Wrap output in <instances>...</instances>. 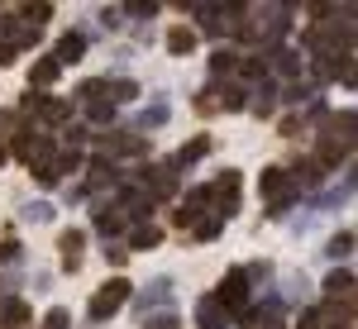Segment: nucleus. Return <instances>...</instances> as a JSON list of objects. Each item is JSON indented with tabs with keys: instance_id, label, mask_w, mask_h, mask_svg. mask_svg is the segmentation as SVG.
<instances>
[{
	"instance_id": "nucleus-6",
	"label": "nucleus",
	"mask_w": 358,
	"mask_h": 329,
	"mask_svg": "<svg viewBox=\"0 0 358 329\" xmlns=\"http://www.w3.org/2000/svg\"><path fill=\"white\" fill-rule=\"evenodd\" d=\"M57 248H62V268H67V272H72V268H77V263H82L86 234H82V229H67V234H62V239H57Z\"/></svg>"
},
{
	"instance_id": "nucleus-23",
	"label": "nucleus",
	"mask_w": 358,
	"mask_h": 329,
	"mask_svg": "<svg viewBox=\"0 0 358 329\" xmlns=\"http://www.w3.org/2000/svg\"><path fill=\"white\" fill-rule=\"evenodd\" d=\"M196 110H201V115H215V110H220V91H201Z\"/></svg>"
},
{
	"instance_id": "nucleus-19",
	"label": "nucleus",
	"mask_w": 358,
	"mask_h": 329,
	"mask_svg": "<svg viewBox=\"0 0 358 329\" xmlns=\"http://www.w3.org/2000/svg\"><path fill=\"white\" fill-rule=\"evenodd\" d=\"M210 67H215V77H224V72H234V67H239V57L229 53V48H220V53L210 57Z\"/></svg>"
},
{
	"instance_id": "nucleus-3",
	"label": "nucleus",
	"mask_w": 358,
	"mask_h": 329,
	"mask_svg": "<svg viewBox=\"0 0 358 329\" xmlns=\"http://www.w3.org/2000/svg\"><path fill=\"white\" fill-rule=\"evenodd\" d=\"M215 305H220V310H244V305H248V272H229V277H224Z\"/></svg>"
},
{
	"instance_id": "nucleus-29",
	"label": "nucleus",
	"mask_w": 358,
	"mask_h": 329,
	"mask_svg": "<svg viewBox=\"0 0 358 329\" xmlns=\"http://www.w3.org/2000/svg\"><path fill=\"white\" fill-rule=\"evenodd\" d=\"M301 329H320V315H315V310H306V315H301Z\"/></svg>"
},
{
	"instance_id": "nucleus-14",
	"label": "nucleus",
	"mask_w": 358,
	"mask_h": 329,
	"mask_svg": "<svg viewBox=\"0 0 358 329\" xmlns=\"http://www.w3.org/2000/svg\"><path fill=\"white\" fill-rule=\"evenodd\" d=\"M196 320H201V329H224V310H220L215 301H201Z\"/></svg>"
},
{
	"instance_id": "nucleus-5",
	"label": "nucleus",
	"mask_w": 358,
	"mask_h": 329,
	"mask_svg": "<svg viewBox=\"0 0 358 329\" xmlns=\"http://www.w3.org/2000/svg\"><path fill=\"white\" fill-rule=\"evenodd\" d=\"M29 105L38 110L48 124H67V119H72V105H67V101H57V96H29Z\"/></svg>"
},
{
	"instance_id": "nucleus-16",
	"label": "nucleus",
	"mask_w": 358,
	"mask_h": 329,
	"mask_svg": "<svg viewBox=\"0 0 358 329\" xmlns=\"http://www.w3.org/2000/svg\"><path fill=\"white\" fill-rule=\"evenodd\" d=\"M167 48H172V53H192L196 34H192V29H172V34H167Z\"/></svg>"
},
{
	"instance_id": "nucleus-12",
	"label": "nucleus",
	"mask_w": 358,
	"mask_h": 329,
	"mask_svg": "<svg viewBox=\"0 0 358 329\" xmlns=\"http://www.w3.org/2000/svg\"><path fill=\"white\" fill-rule=\"evenodd\" d=\"M57 72H62V67H57L53 57H38V62H34V72H29V82H34V86H53Z\"/></svg>"
},
{
	"instance_id": "nucleus-25",
	"label": "nucleus",
	"mask_w": 358,
	"mask_h": 329,
	"mask_svg": "<svg viewBox=\"0 0 358 329\" xmlns=\"http://www.w3.org/2000/svg\"><path fill=\"white\" fill-rule=\"evenodd\" d=\"M143 129H158V124H167V110L158 105V110H143V119H138Z\"/></svg>"
},
{
	"instance_id": "nucleus-2",
	"label": "nucleus",
	"mask_w": 358,
	"mask_h": 329,
	"mask_svg": "<svg viewBox=\"0 0 358 329\" xmlns=\"http://www.w3.org/2000/svg\"><path fill=\"white\" fill-rule=\"evenodd\" d=\"M210 196H215V210H210V215L229 219L234 210H239V172H220L215 187H210Z\"/></svg>"
},
{
	"instance_id": "nucleus-9",
	"label": "nucleus",
	"mask_w": 358,
	"mask_h": 329,
	"mask_svg": "<svg viewBox=\"0 0 358 329\" xmlns=\"http://www.w3.org/2000/svg\"><path fill=\"white\" fill-rule=\"evenodd\" d=\"M96 229H101L106 239H110V234H120V229H124V210H120V205H106V210H96Z\"/></svg>"
},
{
	"instance_id": "nucleus-21",
	"label": "nucleus",
	"mask_w": 358,
	"mask_h": 329,
	"mask_svg": "<svg viewBox=\"0 0 358 329\" xmlns=\"http://www.w3.org/2000/svg\"><path fill=\"white\" fill-rule=\"evenodd\" d=\"M138 86L134 82H110V101H134Z\"/></svg>"
},
{
	"instance_id": "nucleus-17",
	"label": "nucleus",
	"mask_w": 358,
	"mask_h": 329,
	"mask_svg": "<svg viewBox=\"0 0 358 329\" xmlns=\"http://www.w3.org/2000/svg\"><path fill=\"white\" fill-rule=\"evenodd\" d=\"M48 15H53V5H48V0H38V5H24V10H20V20H24V24H43Z\"/></svg>"
},
{
	"instance_id": "nucleus-13",
	"label": "nucleus",
	"mask_w": 358,
	"mask_h": 329,
	"mask_svg": "<svg viewBox=\"0 0 358 329\" xmlns=\"http://www.w3.org/2000/svg\"><path fill=\"white\" fill-rule=\"evenodd\" d=\"M101 148L106 153H143V143L134 134H110V138H101Z\"/></svg>"
},
{
	"instance_id": "nucleus-24",
	"label": "nucleus",
	"mask_w": 358,
	"mask_h": 329,
	"mask_svg": "<svg viewBox=\"0 0 358 329\" xmlns=\"http://www.w3.org/2000/svg\"><path fill=\"white\" fill-rule=\"evenodd\" d=\"M349 248H354V234H334L330 239V258H344Z\"/></svg>"
},
{
	"instance_id": "nucleus-28",
	"label": "nucleus",
	"mask_w": 358,
	"mask_h": 329,
	"mask_svg": "<svg viewBox=\"0 0 358 329\" xmlns=\"http://www.w3.org/2000/svg\"><path fill=\"white\" fill-rule=\"evenodd\" d=\"M0 263H20V239H5L0 244Z\"/></svg>"
},
{
	"instance_id": "nucleus-10",
	"label": "nucleus",
	"mask_w": 358,
	"mask_h": 329,
	"mask_svg": "<svg viewBox=\"0 0 358 329\" xmlns=\"http://www.w3.org/2000/svg\"><path fill=\"white\" fill-rule=\"evenodd\" d=\"M129 244H134L138 253H143V248H158V244H163V229H158V224H134Z\"/></svg>"
},
{
	"instance_id": "nucleus-4",
	"label": "nucleus",
	"mask_w": 358,
	"mask_h": 329,
	"mask_svg": "<svg viewBox=\"0 0 358 329\" xmlns=\"http://www.w3.org/2000/svg\"><path fill=\"white\" fill-rule=\"evenodd\" d=\"M263 196L273 200V210H287V200L296 196L287 187V172H282V167H268V172H263Z\"/></svg>"
},
{
	"instance_id": "nucleus-27",
	"label": "nucleus",
	"mask_w": 358,
	"mask_h": 329,
	"mask_svg": "<svg viewBox=\"0 0 358 329\" xmlns=\"http://www.w3.org/2000/svg\"><path fill=\"white\" fill-rule=\"evenodd\" d=\"M220 234V219L215 215H206V224H196V239H215Z\"/></svg>"
},
{
	"instance_id": "nucleus-26",
	"label": "nucleus",
	"mask_w": 358,
	"mask_h": 329,
	"mask_svg": "<svg viewBox=\"0 0 358 329\" xmlns=\"http://www.w3.org/2000/svg\"><path fill=\"white\" fill-rule=\"evenodd\" d=\"M67 320H72V315H67V310L57 305V310H48V320H43V329H67Z\"/></svg>"
},
{
	"instance_id": "nucleus-1",
	"label": "nucleus",
	"mask_w": 358,
	"mask_h": 329,
	"mask_svg": "<svg viewBox=\"0 0 358 329\" xmlns=\"http://www.w3.org/2000/svg\"><path fill=\"white\" fill-rule=\"evenodd\" d=\"M124 301H129V282H124V277H115V282H106V286L91 296L86 315H91V320H110V315H115Z\"/></svg>"
},
{
	"instance_id": "nucleus-8",
	"label": "nucleus",
	"mask_w": 358,
	"mask_h": 329,
	"mask_svg": "<svg viewBox=\"0 0 358 329\" xmlns=\"http://www.w3.org/2000/svg\"><path fill=\"white\" fill-rule=\"evenodd\" d=\"M86 53V38L82 34H62V43H57V53H53V62L62 67V62H77V57Z\"/></svg>"
},
{
	"instance_id": "nucleus-30",
	"label": "nucleus",
	"mask_w": 358,
	"mask_h": 329,
	"mask_svg": "<svg viewBox=\"0 0 358 329\" xmlns=\"http://www.w3.org/2000/svg\"><path fill=\"white\" fill-rule=\"evenodd\" d=\"M148 329H177V320H172V315H163V320H153Z\"/></svg>"
},
{
	"instance_id": "nucleus-11",
	"label": "nucleus",
	"mask_w": 358,
	"mask_h": 329,
	"mask_svg": "<svg viewBox=\"0 0 358 329\" xmlns=\"http://www.w3.org/2000/svg\"><path fill=\"white\" fill-rule=\"evenodd\" d=\"M206 153H210V138H206V134H196L192 143H187V148L177 153V167H192V163H201Z\"/></svg>"
},
{
	"instance_id": "nucleus-31",
	"label": "nucleus",
	"mask_w": 358,
	"mask_h": 329,
	"mask_svg": "<svg viewBox=\"0 0 358 329\" xmlns=\"http://www.w3.org/2000/svg\"><path fill=\"white\" fill-rule=\"evenodd\" d=\"M5 158H10V153H5V148H0V163H5Z\"/></svg>"
},
{
	"instance_id": "nucleus-22",
	"label": "nucleus",
	"mask_w": 358,
	"mask_h": 329,
	"mask_svg": "<svg viewBox=\"0 0 358 329\" xmlns=\"http://www.w3.org/2000/svg\"><path fill=\"white\" fill-rule=\"evenodd\" d=\"M253 115H273V86H263V91L253 96Z\"/></svg>"
},
{
	"instance_id": "nucleus-18",
	"label": "nucleus",
	"mask_w": 358,
	"mask_h": 329,
	"mask_svg": "<svg viewBox=\"0 0 358 329\" xmlns=\"http://www.w3.org/2000/svg\"><path fill=\"white\" fill-rule=\"evenodd\" d=\"M0 315H5L10 325H24V320H29V305L24 301H5V305H0Z\"/></svg>"
},
{
	"instance_id": "nucleus-7",
	"label": "nucleus",
	"mask_w": 358,
	"mask_h": 329,
	"mask_svg": "<svg viewBox=\"0 0 358 329\" xmlns=\"http://www.w3.org/2000/svg\"><path fill=\"white\" fill-rule=\"evenodd\" d=\"M325 296H334V301L344 296V301H349V296H354V272H344V268H334V272L325 277Z\"/></svg>"
},
{
	"instance_id": "nucleus-15",
	"label": "nucleus",
	"mask_w": 358,
	"mask_h": 329,
	"mask_svg": "<svg viewBox=\"0 0 358 329\" xmlns=\"http://www.w3.org/2000/svg\"><path fill=\"white\" fill-rule=\"evenodd\" d=\"M77 101H110V82H82L77 86Z\"/></svg>"
},
{
	"instance_id": "nucleus-20",
	"label": "nucleus",
	"mask_w": 358,
	"mask_h": 329,
	"mask_svg": "<svg viewBox=\"0 0 358 329\" xmlns=\"http://www.w3.org/2000/svg\"><path fill=\"white\" fill-rule=\"evenodd\" d=\"M91 124H115V105H110V101L91 105Z\"/></svg>"
}]
</instances>
